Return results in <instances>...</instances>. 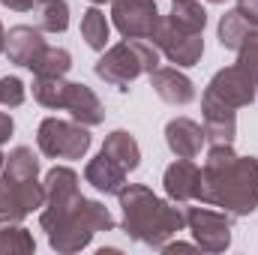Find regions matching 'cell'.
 Here are the masks:
<instances>
[{
  "label": "cell",
  "mask_w": 258,
  "mask_h": 255,
  "mask_svg": "<svg viewBox=\"0 0 258 255\" xmlns=\"http://www.w3.org/2000/svg\"><path fill=\"white\" fill-rule=\"evenodd\" d=\"M198 201L222 207L231 216H249L258 207V159L237 156L231 144L210 147L201 168Z\"/></svg>",
  "instance_id": "1"
},
{
  "label": "cell",
  "mask_w": 258,
  "mask_h": 255,
  "mask_svg": "<svg viewBox=\"0 0 258 255\" xmlns=\"http://www.w3.org/2000/svg\"><path fill=\"white\" fill-rule=\"evenodd\" d=\"M120 210H123V231L129 240L144 243L150 249H162L177 231L186 225V213L168 198L162 201L159 195L141 186V183H126L117 192Z\"/></svg>",
  "instance_id": "2"
},
{
  "label": "cell",
  "mask_w": 258,
  "mask_h": 255,
  "mask_svg": "<svg viewBox=\"0 0 258 255\" xmlns=\"http://www.w3.org/2000/svg\"><path fill=\"white\" fill-rule=\"evenodd\" d=\"M117 222L111 216V210L102 201L93 198H78L66 213H60L54 222H48L42 231L48 234V246L60 255L81 252L84 246H90V240L99 231H114Z\"/></svg>",
  "instance_id": "3"
},
{
  "label": "cell",
  "mask_w": 258,
  "mask_h": 255,
  "mask_svg": "<svg viewBox=\"0 0 258 255\" xmlns=\"http://www.w3.org/2000/svg\"><path fill=\"white\" fill-rule=\"evenodd\" d=\"M33 99L45 108H63L72 114V120L84 126H99L105 120V105L99 96L81 84V81H66L63 75L57 78H33Z\"/></svg>",
  "instance_id": "4"
},
{
  "label": "cell",
  "mask_w": 258,
  "mask_h": 255,
  "mask_svg": "<svg viewBox=\"0 0 258 255\" xmlns=\"http://www.w3.org/2000/svg\"><path fill=\"white\" fill-rule=\"evenodd\" d=\"M159 66V48L147 39H123L117 45H111L93 66L96 78H102L105 84L129 90V84L141 75H150Z\"/></svg>",
  "instance_id": "5"
},
{
  "label": "cell",
  "mask_w": 258,
  "mask_h": 255,
  "mask_svg": "<svg viewBox=\"0 0 258 255\" xmlns=\"http://www.w3.org/2000/svg\"><path fill=\"white\" fill-rule=\"evenodd\" d=\"M90 126L78 120H60V117H45L36 132V144L48 159H81L90 150Z\"/></svg>",
  "instance_id": "6"
},
{
  "label": "cell",
  "mask_w": 258,
  "mask_h": 255,
  "mask_svg": "<svg viewBox=\"0 0 258 255\" xmlns=\"http://www.w3.org/2000/svg\"><path fill=\"white\" fill-rule=\"evenodd\" d=\"M45 189L39 177H15L9 171L0 174V225H15L27 219L33 210H42Z\"/></svg>",
  "instance_id": "7"
},
{
  "label": "cell",
  "mask_w": 258,
  "mask_h": 255,
  "mask_svg": "<svg viewBox=\"0 0 258 255\" xmlns=\"http://www.w3.org/2000/svg\"><path fill=\"white\" fill-rule=\"evenodd\" d=\"M159 21L156 0H111V24L123 39H153Z\"/></svg>",
  "instance_id": "8"
},
{
  "label": "cell",
  "mask_w": 258,
  "mask_h": 255,
  "mask_svg": "<svg viewBox=\"0 0 258 255\" xmlns=\"http://www.w3.org/2000/svg\"><path fill=\"white\" fill-rule=\"evenodd\" d=\"M186 228L201 252H225L231 246V213H216L210 207H189Z\"/></svg>",
  "instance_id": "9"
},
{
  "label": "cell",
  "mask_w": 258,
  "mask_h": 255,
  "mask_svg": "<svg viewBox=\"0 0 258 255\" xmlns=\"http://www.w3.org/2000/svg\"><path fill=\"white\" fill-rule=\"evenodd\" d=\"M153 45L159 48V54L168 57V63H177V69L195 66L204 54V36L201 33H189L174 27L171 21H159L156 33H153Z\"/></svg>",
  "instance_id": "10"
},
{
  "label": "cell",
  "mask_w": 258,
  "mask_h": 255,
  "mask_svg": "<svg viewBox=\"0 0 258 255\" xmlns=\"http://www.w3.org/2000/svg\"><path fill=\"white\" fill-rule=\"evenodd\" d=\"M42 189H45V201H42V210H39V225L45 228L48 222H54L60 213H66L78 198V174L66 165H54L45 180H42Z\"/></svg>",
  "instance_id": "11"
},
{
  "label": "cell",
  "mask_w": 258,
  "mask_h": 255,
  "mask_svg": "<svg viewBox=\"0 0 258 255\" xmlns=\"http://www.w3.org/2000/svg\"><path fill=\"white\" fill-rule=\"evenodd\" d=\"M204 93L216 96L219 102H225V105H231V108H246V105L255 102L258 81L243 69V66L234 63V66L219 69V72L210 78V84H207Z\"/></svg>",
  "instance_id": "12"
},
{
  "label": "cell",
  "mask_w": 258,
  "mask_h": 255,
  "mask_svg": "<svg viewBox=\"0 0 258 255\" xmlns=\"http://www.w3.org/2000/svg\"><path fill=\"white\" fill-rule=\"evenodd\" d=\"M201 114H204V141L210 147L234 144V135H237V108L219 102L210 93H204L201 96Z\"/></svg>",
  "instance_id": "13"
},
{
  "label": "cell",
  "mask_w": 258,
  "mask_h": 255,
  "mask_svg": "<svg viewBox=\"0 0 258 255\" xmlns=\"http://www.w3.org/2000/svg\"><path fill=\"white\" fill-rule=\"evenodd\" d=\"M162 186H165V195L174 204L198 201V192H201V168L195 165L192 159H177V162H171L165 168Z\"/></svg>",
  "instance_id": "14"
},
{
  "label": "cell",
  "mask_w": 258,
  "mask_h": 255,
  "mask_svg": "<svg viewBox=\"0 0 258 255\" xmlns=\"http://www.w3.org/2000/svg\"><path fill=\"white\" fill-rule=\"evenodd\" d=\"M150 87L156 96L168 105H189L195 99V84L189 75H183L177 66H156L150 72Z\"/></svg>",
  "instance_id": "15"
},
{
  "label": "cell",
  "mask_w": 258,
  "mask_h": 255,
  "mask_svg": "<svg viewBox=\"0 0 258 255\" xmlns=\"http://www.w3.org/2000/svg\"><path fill=\"white\" fill-rule=\"evenodd\" d=\"M165 144L177 159H195L201 153L204 141V126L189 117H174L165 123Z\"/></svg>",
  "instance_id": "16"
},
{
  "label": "cell",
  "mask_w": 258,
  "mask_h": 255,
  "mask_svg": "<svg viewBox=\"0 0 258 255\" xmlns=\"http://www.w3.org/2000/svg\"><path fill=\"white\" fill-rule=\"evenodd\" d=\"M42 51H45V39H42V30L39 27L15 24L6 33V57H9V63L30 66Z\"/></svg>",
  "instance_id": "17"
},
{
  "label": "cell",
  "mask_w": 258,
  "mask_h": 255,
  "mask_svg": "<svg viewBox=\"0 0 258 255\" xmlns=\"http://www.w3.org/2000/svg\"><path fill=\"white\" fill-rule=\"evenodd\" d=\"M126 174L114 159H108L102 150H99V156H93L90 162H87V168H84V180L93 186L96 192H105V195H117V192L126 186Z\"/></svg>",
  "instance_id": "18"
},
{
  "label": "cell",
  "mask_w": 258,
  "mask_h": 255,
  "mask_svg": "<svg viewBox=\"0 0 258 255\" xmlns=\"http://www.w3.org/2000/svg\"><path fill=\"white\" fill-rule=\"evenodd\" d=\"M102 153H105L108 159H114L123 171H135V168L141 165V147H138L135 135H129L126 129H114L111 135H105Z\"/></svg>",
  "instance_id": "19"
},
{
  "label": "cell",
  "mask_w": 258,
  "mask_h": 255,
  "mask_svg": "<svg viewBox=\"0 0 258 255\" xmlns=\"http://www.w3.org/2000/svg\"><path fill=\"white\" fill-rule=\"evenodd\" d=\"M165 21H171L174 27L189 30V33H204L207 12L198 0H171V12L165 15Z\"/></svg>",
  "instance_id": "20"
},
{
  "label": "cell",
  "mask_w": 258,
  "mask_h": 255,
  "mask_svg": "<svg viewBox=\"0 0 258 255\" xmlns=\"http://www.w3.org/2000/svg\"><path fill=\"white\" fill-rule=\"evenodd\" d=\"M108 33H111V24H108L105 12H102L99 6H90V9L81 15V36H84V42H87L93 51H105Z\"/></svg>",
  "instance_id": "21"
},
{
  "label": "cell",
  "mask_w": 258,
  "mask_h": 255,
  "mask_svg": "<svg viewBox=\"0 0 258 255\" xmlns=\"http://www.w3.org/2000/svg\"><path fill=\"white\" fill-rule=\"evenodd\" d=\"M33 75L39 78H57V75H66L72 69V54L66 48H54V45H45V51L27 66Z\"/></svg>",
  "instance_id": "22"
},
{
  "label": "cell",
  "mask_w": 258,
  "mask_h": 255,
  "mask_svg": "<svg viewBox=\"0 0 258 255\" xmlns=\"http://www.w3.org/2000/svg\"><path fill=\"white\" fill-rule=\"evenodd\" d=\"M36 249V240L27 228L15 225H0V255H30Z\"/></svg>",
  "instance_id": "23"
},
{
  "label": "cell",
  "mask_w": 258,
  "mask_h": 255,
  "mask_svg": "<svg viewBox=\"0 0 258 255\" xmlns=\"http://www.w3.org/2000/svg\"><path fill=\"white\" fill-rule=\"evenodd\" d=\"M249 30H252V27L240 18V12L231 9V12H225V15L219 18V45L228 48V51H237L240 42L249 36Z\"/></svg>",
  "instance_id": "24"
},
{
  "label": "cell",
  "mask_w": 258,
  "mask_h": 255,
  "mask_svg": "<svg viewBox=\"0 0 258 255\" xmlns=\"http://www.w3.org/2000/svg\"><path fill=\"white\" fill-rule=\"evenodd\" d=\"M69 27V3L66 0H45L39 6V30L63 33Z\"/></svg>",
  "instance_id": "25"
},
{
  "label": "cell",
  "mask_w": 258,
  "mask_h": 255,
  "mask_svg": "<svg viewBox=\"0 0 258 255\" xmlns=\"http://www.w3.org/2000/svg\"><path fill=\"white\" fill-rule=\"evenodd\" d=\"M3 171H9L15 177H39V159L33 156L30 147H15V150H9Z\"/></svg>",
  "instance_id": "26"
},
{
  "label": "cell",
  "mask_w": 258,
  "mask_h": 255,
  "mask_svg": "<svg viewBox=\"0 0 258 255\" xmlns=\"http://www.w3.org/2000/svg\"><path fill=\"white\" fill-rule=\"evenodd\" d=\"M24 96H27V90H24V81L18 75L0 78V105L3 108H18L24 102Z\"/></svg>",
  "instance_id": "27"
},
{
  "label": "cell",
  "mask_w": 258,
  "mask_h": 255,
  "mask_svg": "<svg viewBox=\"0 0 258 255\" xmlns=\"http://www.w3.org/2000/svg\"><path fill=\"white\" fill-rule=\"evenodd\" d=\"M237 66H243L258 81V30H249V36L237 48Z\"/></svg>",
  "instance_id": "28"
},
{
  "label": "cell",
  "mask_w": 258,
  "mask_h": 255,
  "mask_svg": "<svg viewBox=\"0 0 258 255\" xmlns=\"http://www.w3.org/2000/svg\"><path fill=\"white\" fill-rule=\"evenodd\" d=\"M234 9L240 12V18H243L252 30H258V0H237Z\"/></svg>",
  "instance_id": "29"
},
{
  "label": "cell",
  "mask_w": 258,
  "mask_h": 255,
  "mask_svg": "<svg viewBox=\"0 0 258 255\" xmlns=\"http://www.w3.org/2000/svg\"><path fill=\"white\" fill-rule=\"evenodd\" d=\"M45 0H0V6L6 9H15V12H30V9H39Z\"/></svg>",
  "instance_id": "30"
},
{
  "label": "cell",
  "mask_w": 258,
  "mask_h": 255,
  "mask_svg": "<svg viewBox=\"0 0 258 255\" xmlns=\"http://www.w3.org/2000/svg\"><path fill=\"white\" fill-rule=\"evenodd\" d=\"M12 129H15V123H12V117H9L6 111H0V144H6V141H9Z\"/></svg>",
  "instance_id": "31"
},
{
  "label": "cell",
  "mask_w": 258,
  "mask_h": 255,
  "mask_svg": "<svg viewBox=\"0 0 258 255\" xmlns=\"http://www.w3.org/2000/svg\"><path fill=\"white\" fill-rule=\"evenodd\" d=\"M192 249H198L195 243H180V240H177V243H165V246H162V252H165V255H174V252H192Z\"/></svg>",
  "instance_id": "32"
},
{
  "label": "cell",
  "mask_w": 258,
  "mask_h": 255,
  "mask_svg": "<svg viewBox=\"0 0 258 255\" xmlns=\"http://www.w3.org/2000/svg\"><path fill=\"white\" fill-rule=\"evenodd\" d=\"M6 51V30H3V24H0V54Z\"/></svg>",
  "instance_id": "33"
},
{
  "label": "cell",
  "mask_w": 258,
  "mask_h": 255,
  "mask_svg": "<svg viewBox=\"0 0 258 255\" xmlns=\"http://www.w3.org/2000/svg\"><path fill=\"white\" fill-rule=\"evenodd\" d=\"M3 165H6V156L0 153V174H3Z\"/></svg>",
  "instance_id": "34"
},
{
  "label": "cell",
  "mask_w": 258,
  "mask_h": 255,
  "mask_svg": "<svg viewBox=\"0 0 258 255\" xmlns=\"http://www.w3.org/2000/svg\"><path fill=\"white\" fill-rule=\"evenodd\" d=\"M207 3H216V6H219V3H225V0H207Z\"/></svg>",
  "instance_id": "35"
},
{
  "label": "cell",
  "mask_w": 258,
  "mask_h": 255,
  "mask_svg": "<svg viewBox=\"0 0 258 255\" xmlns=\"http://www.w3.org/2000/svg\"><path fill=\"white\" fill-rule=\"evenodd\" d=\"M90 3H93V6H96V3H105V0H90Z\"/></svg>",
  "instance_id": "36"
}]
</instances>
